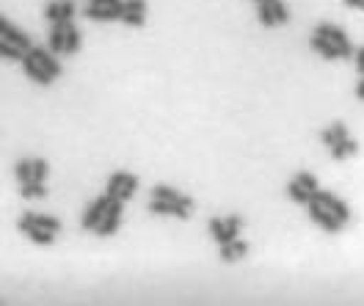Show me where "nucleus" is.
<instances>
[{
    "instance_id": "1",
    "label": "nucleus",
    "mask_w": 364,
    "mask_h": 306,
    "mask_svg": "<svg viewBox=\"0 0 364 306\" xmlns=\"http://www.w3.org/2000/svg\"><path fill=\"white\" fill-rule=\"evenodd\" d=\"M306 212L315 221V226H320L328 235H337V232H342L350 224V207L331 190L320 188L315 193V199L306 204Z\"/></svg>"
},
{
    "instance_id": "2",
    "label": "nucleus",
    "mask_w": 364,
    "mask_h": 306,
    "mask_svg": "<svg viewBox=\"0 0 364 306\" xmlns=\"http://www.w3.org/2000/svg\"><path fill=\"white\" fill-rule=\"evenodd\" d=\"M309 48H312V53H318L320 58H326V61H342V58L356 55L350 36L334 23H320L312 31V36H309Z\"/></svg>"
},
{
    "instance_id": "3",
    "label": "nucleus",
    "mask_w": 364,
    "mask_h": 306,
    "mask_svg": "<svg viewBox=\"0 0 364 306\" xmlns=\"http://www.w3.org/2000/svg\"><path fill=\"white\" fill-rule=\"evenodd\" d=\"M149 212H155V215H171V218H191L193 210H196V204H193V199L188 196V193H182V190L171 188V185H155L152 193H149Z\"/></svg>"
},
{
    "instance_id": "4",
    "label": "nucleus",
    "mask_w": 364,
    "mask_h": 306,
    "mask_svg": "<svg viewBox=\"0 0 364 306\" xmlns=\"http://www.w3.org/2000/svg\"><path fill=\"white\" fill-rule=\"evenodd\" d=\"M23 72L28 80H33L36 86H50L61 77V61L50 48H36L23 58Z\"/></svg>"
},
{
    "instance_id": "5",
    "label": "nucleus",
    "mask_w": 364,
    "mask_h": 306,
    "mask_svg": "<svg viewBox=\"0 0 364 306\" xmlns=\"http://www.w3.org/2000/svg\"><path fill=\"white\" fill-rule=\"evenodd\" d=\"M17 226L31 243H39V246H50L61 235V221L55 215H47V212H23Z\"/></svg>"
},
{
    "instance_id": "6",
    "label": "nucleus",
    "mask_w": 364,
    "mask_h": 306,
    "mask_svg": "<svg viewBox=\"0 0 364 306\" xmlns=\"http://www.w3.org/2000/svg\"><path fill=\"white\" fill-rule=\"evenodd\" d=\"M320 141L328 146L334 160H348L353 155H359V141L350 136L345 121H331L328 127L320 130Z\"/></svg>"
},
{
    "instance_id": "7",
    "label": "nucleus",
    "mask_w": 364,
    "mask_h": 306,
    "mask_svg": "<svg viewBox=\"0 0 364 306\" xmlns=\"http://www.w3.org/2000/svg\"><path fill=\"white\" fill-rule=\"evenodd\" d=\"M31 50H33L31 36L25 33L23 28H17L9 17H3V20H0V53H3V58L23 64V58Z\"/></svg>"
},
{
    "instance_id": "8",
    "label": "nucleus",
    "mask_w": 364,
    "mask_h": 306,
    "mask_svg": "<svg viewBox=\"0 0 364 306\" xmlns=\"http://www.w3.org/2000/svg\"><path fill=\"white\" fill-rule=\"evenodd\" d=\"M47 48L53 50L55 55H75L77 50L83 48V36H80L77 25L72 23V20L53 23L50 25V33H47Z\"/></svg>"
},
{
    "instance_id": "9",
    "label": "nucleus",
    "mask_w": 364,
    "mask_h": 306,
    "mask_svg": "<svg viewBox=\"0 0 364 306\" xmlns=\"http://www.w3.org/2000/svg\"><path fill=\"white\" fill-rule=\"evenodd\" d=\"M14 177L20 185H47L50 163L45 158H23L14 165Z\"/></svg>"
},
{
    "instance_id": "10",
    "label": "nucleus",
    "mask_w": 364,
    "mask_h": 306,
    "mask_svg": "<svg viewBox=\"0 0 364 306\" xmlns=\"http://www.w3.org/2000/svg\"><path fill=\"white\" fill-rule=\"evenodd\" d=\"M243 226H246V221H243L240 215H218V218H210V221H207V232H210V237H213L218 246H224L229 240L240 237Z\"/></svg>"
},
{
    "instance_id": "11",
    "label": "nucleus",
    "mask_w": 364,
    "mask_h": 306,
    "mask_svg": "<svg viewBox=\"0 0 364 306\" xmlns=\"http://www.w3.org/2000/svg\"><path fill=\"white\" fill-rule=\"evenodd\" d=\"M318 190H320V182L312 171H298L296 177L290 180V185H287V196H290L296 204H304V207H306V204L315 199Z\"/></svg>"
},
{
    "instance_id": "12",
    "label": "nucleus",
    "mask_w": 364,
    "mask_h": 306,
    "mask_svg": "<svg viewBox=\"0 0 364 306\" xmlns=\"http://www.w3.org/2000/svg\"><path fill=\"white\" fill-rule=\"evenodd\" d=\"M257 20L265 28H282L290 23V9L284 0H262L257 3Z\"/></svg>"
},
{
    "instance_id": "13",
    "label": "nucleus",
    "mask_w": 364,
    "mask_h": 306,
    "mask_svg": "<svg viewBox=\"0 0 364 306\" xmlns=\"http://www.w3.org/2000/svg\"><path fill=\"white\" fill-rule=\"evenodd\" d=\"M108 196H111V193H108ZM122 212H124V202L116 199V196H111V199H108V207H105V212H102V218L97 221V226H94L91 235H97V237L116 235L119 226H122Z\"/></svg>"
},
{
    "instance_id": "14",
    "label": "nucleus",
    "mask_w": 364,
    "mask_h": 306,
    "mask_svg": "<svg viewBox=\"0 0 364 306\" xmlns=\"http://www.w3.org/2000/svg\"><path fill=\"white\" fill-rule=\"evenodd\" d=\"M138 185H141V182H138V177L133 174V171L119 168V171L111 174V180H108L105 190H108L111 196H116V199H122V202H130V199L138 193Z\"/></svg>"
},
{
    "instance_id": "15",
    "label": "nucleus",
    "mask_w": 364,
    "mask_h": 306,
    "mask_svg": "<svg viewBox=\"0 0 364 306\" xmlns=\"http://www.w3.org/2000/svg\"><path fill=\"white\" fill-rule=\"evenodd\" d=\"M122 6L124 0H86L83 14L97 23H111V20H122Z\"/></svg>"
},
{
    "instance_id": "16",
    "label": "nucleus",
    "mask_w": 364,
    "mask_h": 306,
    "mask_svg": "<svg viewBox=\"0 0 364 306\" xmlns=\"http://www.w3.org/2000/svg\"><path fill=\"white\" fill-rule=\"evenodd\" d=\"M146 0H124L122 6V20L119 23L130 25V28H141L146 23Z\"/></svg>"
},
{
    "instance_id": "17",
    "label": "nucleus",
    "mask_w": 364,
    "mask_h": 306,
    "mask_svg": "<svg viewBox=\"0 0 364 306\" xmlns=\"http://www.w3.org/2000/svg\"><path fill=\"white\" fill-rule=\"evenodd\" d=\"M108 190L102 193V196H97L94 202H91L89 207L83 210V215H80V229H86V232H94V226H97V221L102 218V212H105V207H108Z\"/></svg>"
},
{
    "instance_id": "18",
    "label": "nucleus",
    "mask_w": 364,
    "mask_h": 306,
    "mask_svg": "<svg viewBox=\"0 0 364 306\" xmlns=\"http://www.w3.org/2000/svg\"><path fill=\"white\" fill-rule=\"evenodd\" d=\"M77 11L75 0H53L50 6L45 9V17L50 23H64V20H72Z\"/></svg>"
},
{
    "instance_id": "19",
    "label": "nucleus",
    "mask_w": 364,
    "mask_h": 306,
    "mask_svg": "<svg viewBox=\"0 0 364 306\" xmlns=\"http://www.w3.org/2000/svg\"><path fill=\"white\" fill-rule=\"evenodd\" d=\"M246 254H249V243L243 237H235V240H229V243L221 246V259L224 262H240Z\"/></svg>"
},
{
    "instance_id": "20",
    "label": "nucleus",
    "mask_w": 364,
    "mask_h": 306,
    "mask_svg": "<svg viewBox=\"0 0 364 306\" xmlns=\"http://www.w3.org/2000/svg\"><path fill=\"white\" fill-rule=\"evenodd\" d=\"M20 193H23V199H45L47 185H20Z\"/></svg>"
},
{
    "instance_id": "21",
    "label": "nucleus",
    "mask_w": 364,
    "mask_h": 306,
    "mask_svg": "<svg viewBox=\"0 0 364 306\" xmlns=\"http://www.w3.org/2000/svg\"><path fill=\"white\" fill-rule=\"evenodd\" d=\"M353 58H356V67H359V75H364V48L356 50V55H353Z\"/></svg>"
},
{
    "instance_id": "22",
    "label": "nucleus",
    "mask_w": 364,
    "mask_h": 306,
    "mask_svg": "<svg viewBox=\"0 0 364 306\" xmlns=\"http://www.w3.org/2000/svg\"><path fill=\"white\" fill-rule=\"evenodd\" d=\"M348 9H356V11H364V0H342Z\"/></svg>"
},
{
    "instance_id": "23",
    "label": "nucleus",
    "mask_w": 364,
    "mask_h": 306,
    "mask_svg": "<svg viewBox=\"0 0 364 306\" xmlns=\"http://www.w3.org/2000/svg\"><path fill=\"white\" fill-rule=\"evenodd\" d=\"M356 97H359V99L364 102V75L359 77V86H356Z\"/></svg>"
},
{
    "instance_id": "24",
    "label": "nucleus",
    "mask_w": 364,
    "mask_h": 306,
    "mask_svg": "<svg viewBox=\"0 0 364 306\" xmlns=\"http://www.w3.org/2000/svg\"><path fill=\"white\" fill-rule=\"evenodd\" d=\"M254 3H262V0H254Z\"/></svg>"
}]
</instances>
